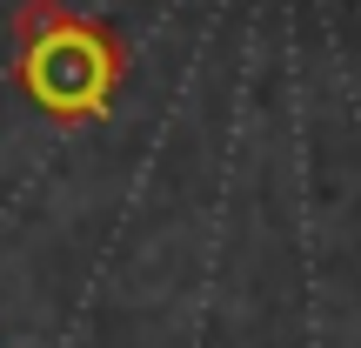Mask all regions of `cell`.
<instances>
[{
    "instance_id": "1",
    "label": "cell",
    "mask_w": 361,
    "mask_h": 348,
    "mask_svg": "<svg viewBox=\"0 0 361 348\" xmlns=\"http://www.w3.org/2000/svg\"><path fill=\"white\" fill-rule=\"evenodd\" d=\"M114 74H121L114 40L94 34V27H74V20H61V34H47V40H27V54H20L27 94L40 107H54V114H94V107H107Z\"/></svg>"
}]
</instances>
